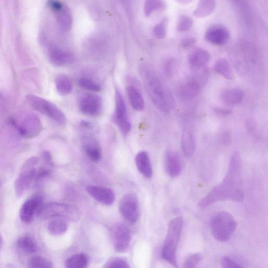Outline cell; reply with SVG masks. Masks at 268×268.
Returning <instances> with one entry per match:
<instances>
[{"label": "cell", "mask_w": 268, "mask_h": 268, "mask_svg": "<svg viewBox=\"0 0 268 268\" xmlns=\"http://www.w3.org/2000/svg\"><path fill=\"white\" fill-rule=\"evenodd\" d=\"M242 161L238 152L231 157L228 171L223 181L212 190L199 203L201 208H207L219 201L231 200L242 202L244 194L241 177Z\"/></svg>", "instance_id": "cell-1"}, {"label": "cell", "mask_w": 268, "mask_h": 268, "mask_svg": "<svg viewBox=\"0 0 268 268\" xmlns=\"http://www.w3.org/2000/svg\"><path fill=\"white\" fill-rule=\"evenodd\" d=\"M144 82L148 96L156 107L162 112H168L171 98L165 91L159 76L148 69L144 74Z\"/></svg>", "instance_id": "cell-2"}, {"label": "cell", "mask_w": 268, "mask_h": 268, "mask_svg": "<svg viewBox=\"0 0 268 268\" xmlns=\"http://www.w3.org/2000/svg\"><path fill=\"white\" fill-rule=\"evenodd\" d=\"M183 227V220L181 216L170 220L162 251L163 258L175 267H178L176 253Z\"/></svg>", "instance_id": "cell-3"}, {"label": "cell", "mask_w": 268, "mask_h": 268, "mask_svg": "<svg viewBox=\"0 0 268 268\" xmlns=\"http://www.w3.org/2000/svg\"><path fill=\"white\" fill-rule=\"evenodd\" d=\"M238 224L234 217L227 212H220L212 219L211 228L213 237L218 241L225 242L229 240Z\"/></svg>", "instance_id": "cell-4"}, {"label": "cell", "mask_w": 268, "mask_h": 268, "mask_svg": "<svg viewBox=\"0 0 268 268\" xmlns=\"http://www.w3.org/2000/svg\"><path fill=\"white\" fill-rule=\"evenodd\" d=\"M26 99L34 109L49 118L61 127H64L67 124L65 114L53 103L33 94H28Z\"/></svg>", "instance_id": "cell-5"}, {"label": "cell", "mask_w": 268, "mask_h": 268, "mask_svg": "<svg viewBox=\"0 0 268 268\" xmlns=\"http://www.w3.org/2000/svg\"><path fill=\"white\" fill-rule=\"evenodd\" d=\"M38 216L43 219L51 218H64L72 222H77L81 217V212L71 205L53 202L45 205Z\"/></svg>", "instance_id": "cell-6"}, {"label": "cell", "mask_w": 268, "mask_h": 268, "mask_svg": "<svg viewBox=\"0 0 268 268\" xmlns=\"http://www.w3.org/2000/svg\"><path fill=\"white\" fill-rule=\"evenodd\" d=\"M11 123L19 133L26 138H33L38 136L43 130L42 123L38 117L34 114L26 116L20 123L14 119Z\"/></svg>", "instance_id": "cell-7"}, {"label": "cell", "mask_w": 268, "mask_h": 268, "mask_svg": "<svg viewBox=\"0 0 268 268\" xmlns=\"http://www.w3.org/2000/svg\"><path fill=\"white\" fill-rule=\"evenodd\" d=\"M116 106L113 121L124 135H127L131 130V124L129 119L127 105L122 94L119 89L115 93Z\"/></svg>", "instance_id": "cell-8"}, {"label": "cell", "mask_w": 268, "mask_h": 268, "mask_svg": "<svg viewBox=\"0 0 268 268\" xmlns=\"http://www.w3.org/2000/svg\"><path fill=\"white\" fill-rule=\"evenodd\" d=\"M119 210L123 217L131 224L138 222L140 210L138 199L133 194L124 196L119 204Z\"/></svg>", "instance_id": "cell-9"}, {"label": "cell", "mask_w": 268, "mask_h": 268, "mask_svg": "<svg viewBox=\"0 0 268 268\" xmlns=\"http://www.w3.org/2000/svg\"><path fill=\"white\" fill-rule=\"evenodd\" d=\"M231 39V33L226 26L216 24L209 27L205 34V40L208 43L216 46H223Z\"/></svg>", "instance_id": "cell-10"}, {"label": "cell", "mask_w": 268, "mask_h": 268, "mask_svg": "<svg viewBox=\"0 0 268 268\" xmlns=\"http://www.w3.org/2000/svg\"><path fill=\"white\" fill-rule=\"evenodd\" d=\"M43 206V198L40 195H35L26 201L20 210V218L25 223H29L33 220L34 216H38Z\"/></svg>", "instance_id": "cell-11"}, {"label": "cell", "mask_w": 268, "mask_h": 268, "mask_svg": "<svg viewBox=\"0 0 268 268\" xmlns=\"http://www.w3.org/2000/svg\"><path fill=\"white\" fill-rule=\"evenodd\" d=\"M206 81V73L205 71L188 80L182 86L181 93L182 96L187 99L197 97Z\"/></svg>", "instance_id": "cell-12"}, {"label": "cell", "mask_w": 268, "mask_h": 268, "mask_svg": "<svg viewBox=\"0 0 268 268\" xmlns=\"http://www.w3.org/2000/svg\"><path fill=\"white\" fill-rule=\"evenodd\" d=\"M114 247L119 253H124L129 249L131 236L128 228L122 224L116 225L113 229Z\"/></svg>", "instance_id": "cell-13"}, {"label": "cell", "mask_w": 268, "mask_h": 268, "mask_svg": "<svg viewBox=\"0 0 268 268\" xmlns=\"http://www.w3.org/2000/svg\"><path fill=\"white\" fill-rule=\"evenodd\" d=\"M80 107L82 113L87 116H97L102 111V100L96 94H86L81 100Z\"/></svg>", "instance_id": "cell-14"}, {"label": "cell", "mask_w": 268, "mask_h": 268, "mask_svg": "<svg viewBox=\"0 0 268 268\" xmlns=\"http://www.w3.org/2000/svg\"><path fill=\"white\" fill-rule=\"evenodd\" d=\"M51 10L55 14L59 28L64 31L69 30L72 25V17L70 10L60 2L54 4Z\"/></svg>", "instance_id": "cell-15"}, {"label": "cell", "mask_w": 268, "mask_h": 268, "mask_svg": "<svg viewBox=\"0 0 268 268\" xmlns=\"http://www.w3.org/2000/svg\"><path fill=\"white\" fill-rule=\"evenodd\" d=\"M37 171L34 168L21 170L20 175L15 182V192L18 197H22L26 189L35 180Z\"/></svg>", "instance_id": "cell-16"}, {"label": "cell", "mask_w": 268, "mask_h": 268, "mask_svg": "<svg viewBox=\"0 0 268 268\" xmlns=\"http://www.w3.org/2000/svg\"><path fill=\"white\" fill-rule=\"evenodd\" d=\"M49 57L52 64L58 67L69 65L73 61L72 54L55 46L50 47Z\"/></svg>", "instance_id": "cell-17"}, {"label": "cell", "mask_w": 268, "mask_h": 268, "mask_svg": "<svg viewBox=\"0 0 268 268\" xmlns=\"http://www.w3.org/2000/svg\"><path fill=\"white\" fill-rule=\"evenodd\" d=\"M87 191L93 198L106 206H111L114 202L116 196L111 189L102 186H89L87 187Z\"/></svg>", "instance_id": "cell-18"}, {"label": "cell", "mask_w": 268, "mask_h": 268, "mask_svg": "<svg viewBox=\"0 0 268 268\" xmlns=\"http://www.w3.org/2000/svg\"><path fill=\"white\" fill-rule=\"evenodd\" d=\"M82 146L89 159L93 162L98 163L102 159V150L99 141L89 136L82 139Z\"/></svg>", "instance_id": "cell-19"}, {"label": "cell", "mask_w": 268, "mask_h": 268, "mask_svg": "<svg viewBox=\"0 0 268 268\" xmlns=\"http://www.w3.org/2000/svg\"><path fill=\"white\" fill-rule=\"evenodd\" d=\"M165 166L166 171L171 177H178L182 169L181 161L178 154L172 151H168L165 156Z\"/></svg>", "instance_id": "cell-20"}, {"label": "cell", "mask_w": 268, "mask_h": 268, "mask_svg": "<svg viewBox=\"0 0 268 268\" xmlns=\"http://www.w3.org/2000/svg\"><path fill=\"white\" fill-rule=\"evenodd\" d=\"M210 58V54L207 50L199 48L195 50L189 57V64L193 69L200 70L208 64Z\"/></svg>", "instance_id": "cell-21"}, {"label": "cell", "mask_w": 268, "mask_h": 268, "mask_svg": "<svg viewBox=\"0 0 268 268\" xmlns=\"http://www.w3.org/2000/svg\"><path fill=\"white\" fill-rule=\"evenodd\" d=\"M135 163L137 168L141 173L147 178H150L152 176V168L147 152L146 151H140L135 158Z\"/></svg>", "instance_id": "cell-22"}, {"label": "cell", "mask_w": 268, "mask_h": 268, "mask_svg": "<svg viewBox=\"0 0 268 268\" xmlns=\"http://www.w3.org/2000/svg\"><path fill=\"white\" fill-rule=\"evenodd\" d=\"M244 98V92L240 88H232L223 91L220 99L226 104L234 105L240 103Z\"/></svg>", "instance_id": "cell-23"}, {"label": "cell", "mask_w": 268, "mask_h": 268, "mask_svg": "<svg viewBox=\"0 0 268 268\" xmlns=\"http://www.w3.org/2000/svg\"><path fill=\"white\" fill-rule=\"evenodd\" d=\"M216 7V0H200L194 15L200 19L208 17L213 14Z\"/></svg>", "instance_id": "cell-24"}, {"label": "cell", "mask_w": 268, "mask_h": 268, "mask_svg": "<svg viewBox=\"0 0 268 268\" xmlns=\"http://www.w3.org/2000/svg\"><path fill=\"white\" fill-rule=\"evenodd\" d=\"M181 147L183 154L187 157H192L196 149V141L192 132L185 130L181 136Z\"/></svg>", "instance_id": "cell-25"}, {"label": "cell", "mask_w": 268, "mask_h": 268, "mask_svg": "<svg viewBox=\"0 0 268 268\" xmlns=\"http://www.w3.org/2000/svg\"><path fill=\"white\" fill-rule=\"evenodd\" d=\"M129 101L133 108L137 111L144 109L145 102L139 91L134 87L129 86L127 89Z\"/></svg>", "instance_id": "cell-26"}, {"label": "cell", "mask_w": 268, "mask_h": 268, "mask_svg": "<svg viewBox=\"0 0 268 268\" xmlns=\"http://www.w3.org/2000/svg\"><path fill=\"white\" fill-rule=\"evenodd\" d=\"M55 85L58 93L61 96L68 95L72 91V84L69 78L65 75H60L56 80Z\"/></svg>", "instance_id": "cell-27"}, {"label": "cell", "mask_w": 268, "mask_h": 268, "mask_svg": "<svg viewBox=\"0 0 268 268\" xmlns=\"http://www.w3.org/2000/svg\"><path fill=\"white\" fill-rule=\"evenodd\" d=\"M215 71L226 80H232L234 75L228 61L225 58H220L215 62Z\"/></svg>", "instance_id": "cell-28"}, {"label": "cell", "mask_w": 268, "mask_h": 268, "mask_svg": "<svg viewBox=\"0 0 268 268\" xmlns=\"http://www.w3.org/2000/svg\"><path fill=\"white\" fill-rule=\"evenodd\" d=\"M89 263V257L85 254H78L72 255L65 262L68 268H85Z\"/></svg>", "instance_id": "cell-29"}, {"label": "cell", "mask_w": 268, "mask_h": 268, "mask_svg": "<svg viewBox=\"0 0 268 268\" xmlns=\"http://www.w3.org/2000/svg\"><path fill=\"white\" fill-rule=\"evenodd\" d=\"M18 247L26 253L33 254L37 250V246L34 241L29 236H23L17 242Z\"/></svg>", "instance_id": "cell-30"}, {"label": "cell", "mask_w": 268, "mask_h": 268, "mask_svg": "<svg viewBox=\"0 0 268 268\" xmlns=\"http://www.w3.org/2000/svg\"><path fill=\"white\" fill-rule=\"evenodd\" d=\"M49 232L53 235L59 236L64 234L68 229L67 224L60 219L52 220L48 225Z\"/></svg>", "instance_id": "cell-31"}, {"label": "cell", "mask_w": 268, "mask_h": 268, "mask_svg": "<svg viewBox=\"0 0 268 268\" xmlns=\"http://www.w3.org/2000/svg\"><path fill=\"white\" fill-rule=\"evenodd\" d=\"M166 8L164 0H146L144 5V12L149 17L154 12L163 10Z\"/></svg>", "instance_id": "cell-32"}, {"label": "cell", "mask_w": 268, "mask_h": 268, "mask_svg": "<svg viewBox=\"0 0 268 268\" xmlns=\"http://www.w3.org/2000/svg\"><path fill=\"white\" fill-rule=\"evenodd\" d=\"M194 25L193 20L188 16L181 15L178 18L177 29L180 33H186L191 30Z\"/></svg>", "instance_id": "cell-33"}, {"label": "cell", "mask_w": 268, "mask_h": 268, "mask_svg": "<svg viewBox=\"0 0 268 268\" xmlns=\"http://www.w3.org/2000/svg\"><path fill=\"white\" fill-rule=\"evenodd\" d=\"M28 267L30 268H52L53 263L43 257H33L28 262Z\"/></svg>", "instance_id": "cell-34"}, {"label": "cell", "mask_w": 268, "mask_h": 268, "mask_svg": "<svg viewBox=\"0 0 268 268\" xmlns=\"http://www.w3.org/2000/svg\"><path fill=\"white\" fill-rule=\"evenodd\" d=\"M79 84L82 88L92 92H98L101 90V85L88 78H81Z\"/></svg>", "instance_id": "cell-35"}, {"label": "cell", "mask_w": 268, "mask_h": 268, "mask_svg": "<svg viewBox=\"0 0 268 268\" xmlns=\"http://www.w3.org/2000/svg\"><path fill=\"white\" fill-rule=\"evenodd\" d=\"M168 19L165 18L163 20L156 25L153 29V33L158 39H164L167 33Z\"/></svg>", "instance_id": "cell-36"}, {"label": "cell", "mask_w": 268, "mask_h": 268, "mask_svg": "<svg viewBox=\"0 0 268 268\" xmlns=\"http://www.w3.org/2000/svg\"><path fill=\"white\" fill-rule=\"evenodd\" d=\"M203 259V256L200 253L191 254L185 260L183 267L185 268L196 267Z\"/></svg>", "instance_id": "cell-37"}, {"label": "cell", "mask_w": 268, "mask_h": 268, "mask_svg": "<svg viewBox=\"0 0 268 268\" xmlns=\"http://www.w3.org/2000/svg\"><path fill=\"white\" fill-rule=\"evenodd\" d=\"M105 267L108 268H128L130 266L129 263L123 259L115 258L108 261Z\"/></svg>", "instance_id": "cell-38"}, {"label": "cell", "mask_w": 268, "mask_h": 268, "mask_svg": "<svg viewBox=\"0 0 268 268\" xmlns=\"http://www.w3.org/2000/svg\"><path fill=\"white\" fill-rule=\"evenodd\" d=\"M220 264H221V266L225 268H235L242 267V266L240 263L227 256L224 257L221 259V261H220Z\"/></svg>", "instance_id": "cell-39"}, {"label": "cell", "mask_w": 268, "mask_h": 268, "mask_svg": "<svg viewBox=\"0 0 268 268\" xmlns=\"http://www.w3.org/2000/svg\"><path fill=\"white\" fill-rule=\"evenodd\" d=\"M197 42V40L195 38L185 39L180 42V47L183 50L190 49L196 44Z\"/></svg>", "instance_id": "cell-40"}, {"label": "cell", "mask_w": 268, "mask_h": 268, "mask_svg": "<svg viewBox=\"0 0 268 268\" xmlns=\"http://www.w3.org/2000/svg\"><path fill=\"white\" fill-rule=\"evenodd\" d=\"M39 162V158L33 157L28 159L23 165L21 170L34 168Z\"/></svg>", "instance_id": "cell-41"}, {"label": "cell", "mask_w": 268, "mask_h": 268, "mask_svg": "<svg viewBox=\"0 0 268 268\" xmlns=\"http://www.w3.org/2000/svg\"><path fill=\"white\" fill-rule=\"evenodd\" d=\"M176 67L175 62L172 59L169 60L165 65V70L167 75H171L174 72Z\"/></svg>", "instance_id": "cell-42"}, {"label": "cell", "mask_w": 268, "mask_h": 268, "mask_svg": "<svg viewBox=\"0 0 268 268\" xmlns=\"http://www.w3.org/2000/svg\"><path fill=\"white\" fill-rule=\"evenodd\" d=\"M215 112L219 116L226 117L230 115L232 113L231 109L225 108H215L214 109Z\"/></svg>", "instance_id": "cell-43"}, {"label": "cell", "mask_w": 268, "mask_h": 268, "mask_svg": "<svg viewBox=\"0 0 268 268\" xmlns=\"http://www.w3.org/2000/svg\"><path fill=\"white\" fill-rule=\"evenodd\" d=\"M42 158L44 161L49 165H52V159L51 154L49 152H44L42 154Z\"/></svg>", "instance_id": "cell-44"}, {"label": "cell", "mask_w": 268, "mask_h": 268, "mask_svg": "<svg viewBox=\"0 0 268 268\" xmlns=\"http://www.w3.org/2000/svg\"><path fill=\"white\" fill-rule=\"evenodd\" d=\"M223 141L225 144H228L230 143L231 141V136L228 133H225L223 135Z\"/></svg>", "instance_id": "cell-45"}, {"label": "cell", "mask_w": 268, "mask_h": 268, "mask_svg": "<svg viewBox=\"0 0 268 268\" xmlns=\"http://www.w3.org/2000/svg\"><path fill=\"white\" fill-rule=\"evenodd\" d=\"M177 2L182 5H187L191 3L194 0H176Z\"/></svg>", "instance_id": "cell-46"}, {"label": "cell", "mask_w": 268, "mask_h": 268, "mask_svg": "<svg viewBox=\"0 0 268 268\" xmlns=\"http://www.w3.org/2000/svg\"><path fill=\"white\" fill-rule=\"evenodd\" d=\"M3 245V238H2V236L0 235V249L2 248Z\"/></svg>", "instance_id": "cell-47"}, {"label": "cell", "mask_w": 268, "mask_h": 268, "mask_svg": "<svg viewBox=\"0 0 268 268\" xmlns=\"http://www.w3.org/2000/svg\"><path fill=\"white\" fill-rule=\"evenodd\" d=\"M2 184H3V182L1 180H0V187H1Z\"/></svg>", "instance_id": "cell-48"}]
</instances>
